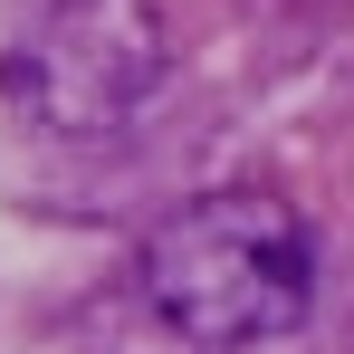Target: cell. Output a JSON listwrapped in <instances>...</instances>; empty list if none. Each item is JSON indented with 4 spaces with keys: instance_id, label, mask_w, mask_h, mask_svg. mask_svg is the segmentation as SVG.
<instances>
[{
    "instance_id": "cell-1",
    "label": "cell",
    "mask_w": 354,
    "mask_h": 354,
    "mask_svg": "<svg viewBox=\"0 0 354 354\" xmlns=\"http://www.w3.org/2000/svg\"><path fill=\"white\" fill-rule=\"evenodd\" d=\"M144 306L201 354H239L306 326L316 306V239L278 192H192L134 249Z\"/></svg>"
},
{
    "instance_id": "cell-2",
    "label": "cell",
    "mask_w": 354,
    "mask_h": 354,
    "mask_svg": "<svg viewBox=\"0 0 354 354\" xmlns=\"http://www.w3.org/2000/svg\"><path fill=\"white\" fill-rule=\"evenodd\" d=\"M163 67H173V39L153 0H29L0 48V96L39 134L96 144L153 106Z\"/></svg>"
}]
</instances>
